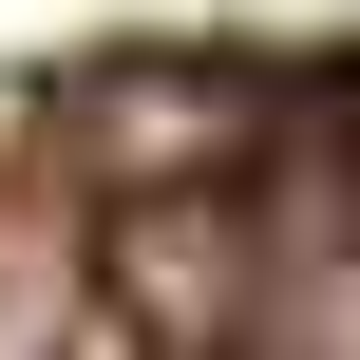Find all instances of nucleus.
Wrapping results in <instances>:
<instances>
[{"mask_svg": "<svg viewBox=\"0 0 360 360\" xmlns=\"http://www.w3.org/2000/svg\"><path fill=\"white\" fill-rule=\"evenodd\" d=\"M57 323H76V247L38 209H0V360H57Z\"/></svg>", "mask_w": 360, "mask_h": 360, "instance_id": "nucleus-1", "label": "nucleus"}]
</instances>
